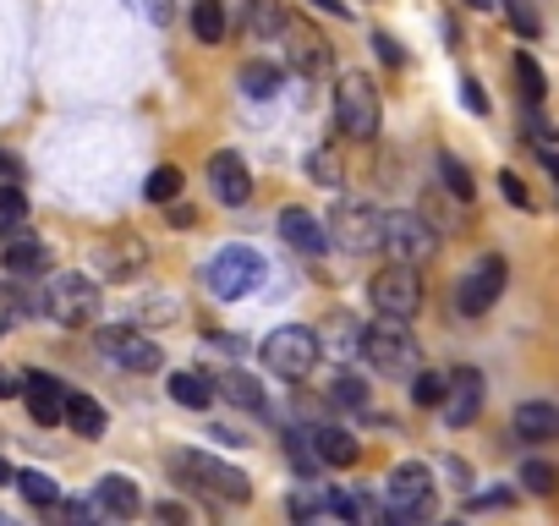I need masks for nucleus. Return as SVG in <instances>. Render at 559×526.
<instances>
[{
  "mask_svg": "<svg viewBox=\"0 0 559 526\" xmlns=\"http://www.w3.org/2000/svg\"><path fill=\"white\" fill-rule=\"evenodd\" d=\"M170 477L203 499H219V504H247L252 499V482L241 466L209 455V450H170Z\"/></svg>",
  "mask_w": 559,
  "mask_h": 526,
  "instance_id": "f257e3e1",
  "label": "nucleus"
},
{
  "mask_svg": "<svg viewBox=\"0 0 559 526\" xmlns=\"http://www.w3.org/2000/svg\"><path fill=\"white\" fill-rule=\"evenodd\" d=\"M258 286H263V252H258V247L225 241V247L209 252V263H203V291H209L214 302H241V297H252Z\"/></svg>",
  "mask_w": 559,
  "mask_h": 526,
  "instance_id": "f03ea898",
  "label": "nucleus"
},
{
  "mask_svg": "<svg viewBox=\"0 0 559 526\" xmlns=\"http://www.w3.org/2000/svg\"><path fill=\"white\" fill-rule=\"evenodd\" d=\"M263 368L274 373V379H308L313 368H319V357H324V346H319V330H308V324H280V330H269L263 335Z\"/></svg>",
  "mask_w": 559,
  "mask_h": 526,
  "instance_id": "7ed1b4c3",
  "label": "nucleus"
},
{
  "mask_svg": "<svg viewBox=\"0 0 559 526\" xmlns=\"http://www.w3.org/2000/svg\"><path fill=\"white\" fill-rule=\"evenodd\" d=\"M335 127L352 138V143H373L379 127H384V105H379V88L368 72H346L335 83Z\"/></svg>",
  "mask_w": 559,
  "mask_h": 526,
  "instance_id": "20e7f679",
  "label": "nucleus"
},
{
  "mask_svg": "<svg viewBox=\"0 0 559 526\" xmlns=\"http://www.w3.org/2000/svg\"><path fill=\"white\" fill-rule=\"evenodd\" d=\"M324 230H330V247L368 258L384 247V208H373L368 198H341L335 214L324 219Z\"/></svg>",
  "mask_w": 559,
  "mask_h": 526,
  "instance_id": "39448f33",
  "label": "nucleus"
},
{
  "mask_svg": "<svg viewBox=\"0 0 559 526\" xmlns=\"http://www.w3.org/2000/svg\"><path fill=\"white\" fill-rule=\"evenodd\" d=\"M362 357L384 373V379H406V373H417V335L406 330V319H373L368 330H362Z\"/></svg>",
  "mask_w": 559,
  "mask_h": 526,
  "instance_id": "423d86ee",
  "label": "nucleus"
},
{
  "mask_svg": "<svg viewBox=\"0 0 559 526\" xmlns=\"http://www.w3.org/2000/svg\"><path fill=\"white\" fill-rule=\"evenodd\" d=\"M384 252H390L395 263H412V270H423V263L439 258V230H433L423 214H412V208H390V214H384Z\"/></svg>",
  "mask_w": 559,
  "mask_h": 526,
  "instance_id": "0eeeda50",
  "label": "nucleus"
},
{
  "mask_svg": "<svg viewBox=\"0 0 559 526\" xmlns=\"http://www.w3.org/2000/svg\"><path fill=\"white\" fill-rule=\"evenodd\" d=\"M368 302H373V313H384V319H417V308H423V275L412 270V263H384V270L373 275V286H368Z\"/></svg>",
  "mask_w": 559,
  "mask_h": 526,
  "instance_id": "6e6552de",
  "label": "nucleus"
},
{
  "mask_svg": "<svg viewBox=\"0 0 559 526\" xmlns=\"http://www.w3.org/2000/svg\"><path fill=\"white\" fill-rule=\"evenodd\" d=\"M384 510L395 521H423L433 515V471L423 461H401L390 477H384Z\"/></svg>",
  "mask_w": 559,
  "mask_h": 526,
  "instance_id": "1a4fd4ad",
  "label": "nucleus"
},
{
  "mask_svg": "<svg viewBox=\"0 0 559 526\" xmlns=\"http://www.w3.org/2000/svg\"><path fill=\"white\" fill-rule=\"evenodd\" d=\"M504 286H510V263H504L499 252H483L472 270L461 275V286H455V308H461V319H483V313L504 297Z\"/></svg>",
  "mask_w": 559,
  "mask_h": 526,
  "instance_id": "9d476101",
  "label": "nucleus"
},
{
  "mask_svg": "<svg viewBox=\"0 0 559 526\" xmlns=\"http://www.w3.org/2000/svg\"><path fill=\"white\" fill-rule=\"evenodd\" d=\"M99 280H88V275H56L50 280V297H45V313L56 319V324H67V330H83V324H94L99 319Z\"/></svg>",
  "mask_w": 559,
  "mask_h": 526,
  "instance_id": "9b49d317",
  "label": "nucleus"
},
{
  "mask_svg": "<svg viewBox=\"0 0 559 526\" xmlns=\"http://www.w3.org/2000/svg\"><path fill=\"white\" fill-rule=\"evenodd\" d=\"M94 346L105 351V362H116V368H127V373H159V346L143 335V330H132V324H105L99 335H94Z\"/></svg>",
  "mask_w": 559,
  "mask_h": 526,
  "instance_id": "f8f14e48",
  "label": "nucleus"
},
{
  "mask_svg": "<svg viewBox=\"0 0 559 526\" xmlns=\"http://www.w3.org/2000/svg\"><path fill=\"white\" fill-rule=\"evenodd\" d=\"M483 401H488V379L477 368H455L444 373V401H439V417L450 428H472L483 417Z\"/></svg>",
  "mask_w": 559,
  "mask_h": 526,
  "instance_id": "ddd939ff",
  "label": "nucleus"
},
{
  "mask_svg": "<svg viewBox=\"0 0 559 526\" xmlns=\"http://www.w3.org/2000/svg\"><path fill=\"white\" fill-rule=\"evenodd\" d=\"M17 390H23V406H28V417H34L39 428L67 422V384H61L56 373H23Z\"/></svg>",
  "mask_w": 559,
  "mask_h": 526,
  "instance_id": "4468645a",
  "label": "nucleus"
},
{
  "mask_svg": "<svg viewBox=\"0 0 559 526\" xmlns=\"http://www.w3.org/2000/svg\"><path fill=\"white\" fill-rule=\"evenodd\" d=\"M209 187H214V198H219L225 208H241V203L252 198L247 159H241L236 148H219V154H209Z\"/></svg>",
  "mask_w": 559,
  "mask_h": 526,
  "instance_id": "2eb2a0df",
  "label": "nucleus"
},
{
  "mask_svg": "<svg viewBox=\"0 0 559 526\" xmlns=\"http://www.w3.org/2000/svg\"><path fill=\"white\" fill-rule=\"evenodd\" d=\"M0 270L17 275V280H34V275H45V270H50V247L17 225V230L7 236V247H0Z\"/></svg>",
  "mask_w": 559,
  "mask_h": 526,
  "instance_id": "dca6fc26",
  "label": "nucleus"
},
{
  "mask_svg": "<svg viewBox=\"0 0 559 526\" xmlns=\"http://www.w3.org/2000/svg\"><path fill=\"white\" fill-rule=\"evenodd\" d=\"M280 236H286V247H292V252H302V258H324V247H330L324 219H319V214H308L302 203H292L286 214H280Z\"/></svg>",
  "mask_w": 559,
  "mask_h": 526,
  "instance_id": "f3484780",
  "label": "nucleus"
},
{
  "mask_svg": "<svg viewBox=\"0 0 559 526\" xmlns=\"http://www.w3.org/2000/svg\"><path fill=\"white\" fill-rule=\"evenodd\" d=\"M510 428L526 444H554L559 439V401H521L515 417H510Z\"/></svg>",
  "mask_w": 559,
  "mask_h": 526,
  "instance_id": "a211bd4d",
  "label": "nucleus"
},
{
  "mask_svg": "<svg viewBox=\"0 0 559 526\" xmlns=\"http://www.w3.org/2000/svg\"><path fill=\"white\" fill-rule=\"evenodd\" d=\"M94 499H99V510L116 515V521H132V515L143 510V493H138V482H132L127 471H105V477L94 482Z\"/></svg>",
  "mask_w": 559,
  "mask_h": 526,
  "instance_id": "6ab92c4d",
  "label": "nucleus"
},
{
  "mask_svg": "<svg viewBox=\"0 0 559 526\" xmlns=\"http://www.w3.org/2000/svg\"><path fill=\"white\" fill-rule=\"evenodd\" d=\"M214 395H219V401H230V406H241V411H269V390H263V379L236 373V368L214 379Z\"/></svg>",
  "mask_w": 559,
  "mask_h": 526,
  "instance_id": "aec40b11",
  "label": "nucleus"
},
{
  "mask_svg": "<svg viewBox=\"0 0 559 526\" xmlns=\"http://www.w3.org/2000/svg\"><path fill=\"white\" fill-rule=\"evenodd\" d=\"M67 428H72L78 439H99V433L110 428V417H105V406H99L94 395H83V390H67Z\"/></svg>",
  "mask_w": 559,
  "mask_h": 526,
  "instance_id": "412c9836",
  "label": "nucleus"
},
{
  "mask_svg": "<svg viewBox=\"0 0 559 526\" xmlns=\"http://www.w3.org/2000/svg\"><path fill=\"white\" fill-rule=\"evenodd\" d=\"M165 390H170V401H176L181 411H209V401H214V379H203V373H192V368H176Z\"/></svg>",
  "mask_w": 559,
  "mask_h": 526,
  "instance_id": "4be33fe9",
  "label": "nucleus"
},
{
  "mask_svg": "<svg viewBox=\"0 0 559 526\" xmlns=\"http://www.w3.org/2000/svg\"><path fill=\"white\" fill-rule=\"evenodd\" d=\"M308 439H313V450H319V461H324V466H352V461L362 455V450H357V439H352L346 428H335V422H319Z\"/></svg>",
  "mask_w": 559,
  "mask_h": 526,
  "instance_id": "5701e85b",
  "label": "nucleus"
},
{
  "mask_svg": "<svg viewBox=\"0 0 559 526\" xmlns=\"http://www.w3.org/2000/svg\"><path fill=\"white\" fill-rule=\"evenodd\" d=\"M241 7V23L252 39H274V34H286V7L280 0H236Z\"/></svg>",
  "mask_w": 559,
  "mask_h": 526,
  "instance_id": "b1692460",
  "label": "nucleus"
},
{
  "mask_svg": "<svg viewBox=\"0 0 559 526\" xmlns=\"http://www.w3.org/2000/svg\"><path fill=\"white\" fill-rule=\"evenodd\" d=\"M236 83H241L247 99H274L280 88H286V72H280L274 61H247V67L236 72Z\"/></svg>",
  "mask_w": 559,
  "mask_h": 526,
  "instance_id": "393cba45",
  "label": "nucleus"
},
{
  "mask_svg": "<svg viewBox=\"0 0 559 526\" xmlns=\"http://www.w3.org/2000/svg\"><path fill=\"white\" fill-rule=\"evenodd\" d=\"M319 346H324L330 357H357V351H362V324L346 319V313H335V319L319 330Z\"/></svg>",
  "mask_w": 559,
  "mask_h": 526,
  "instance_id": "a878e982",
  "label": "nucleus"
},
{
  "mask_svg": "<svg viewBox=\"0 0 559 526\" xmlns=\"http://www.w3.org/2000/svg\"><path fill=\"white\" fill-rule=\"evenodd\" d=\"M225 28H230L225 0H192V34H198V45H219Z\"/></svg>",
  "mask_w": 559,
  "mask_h": 526,
  "instance_id": "bb28decb",
  "label": "nucleus"
},
{
  "mask_svg": "<svg viewBox=\"0 0 559 526\" xmlns=\"http://www.w3.org/2000/svg\"><path fill=\"white\" fill-rule=\"evenodd\" d=\"M292 67L308 72V77H324V72H330V45H324L319 34H297V39H292Z\"/></svg>",
  "mask_w": 559,
  "mask_h": 526,
  "instance_id": "cd10ccee",
  "label": "nucleus"
},
{
  "mask_svg": "<svg viewBox=\"0 0 559 526\" xmlns=\"http://www.w3.org/2000/svg\"><path fill=\"white\" fill-rule=\"evenodd\" d=\"M510 67H515L521 99H526V105H543V99H548V77H543V67H537L526 50H515V61H510Z\"/></svg>",
  "mask_w": 559,
  "mask_h": 526,
  "instance_id": "c85d7f7f",
  "label": "nucleus"
},
{
  "mask_svg": "<svg viewBox=\"0 0 559 526\" xmlns=\"http://www.w3.org/2000/svg\"><path fill=\"white\" fill-rule=\"evenodd\" d=\"M17 488H23V499L39 504V510H56V504H61V482H56L50 471H17Z\"/></svg>",
  "mask_w": 559,
  "mask_h": 526,
  "instance_id": "c756f323",
  "label": "nucleus"
},
{
  "mask_svg": "<svg viewBox=\"0 0 559 526\" xmlns=\"http://www.w3.org/2000/svg\"><path fill=\"white\" fill-rule=\"evenodd\" d=\"M308 176H313L319 187H341V176H346V165H341V148H335V143L313 148V154H308Z\"/></svg>",
  "mask_w": 559,
  "mask_h": 526,
  "instance_id": "7c9ffc66",
  "label": "nucleus"
},
{
  "mask_svg": "<svg viewBox=\"0 0 559 526\" xmlns=\"http://www.w3.org/2000/svg\"><path fill=\"white\" fill-rule=\"evenodd\" d=\"M330 401L346 406V411H368V379H357V373H335V379H330Z\"/></svg>",
  "mask_w": 559,
  "mask_h": 526,
  "instance_id": "2f4dec72",
  "label": "nucleus"
},
{
  "mask_svg": "<svg viewBox=\"0 0 559 526\" xmlns=\"http://www.w3.org/2000/svg\"><path fill=\"white\" fill-rule=\"evenodd\" d=\"M181 187H187V176H181L176 165H159V170L143 181V198H148V203H170V198H181Z\"/></svg>",
  "mask_w": 559,
  "mask_h": 526,
  "instance_id": "473e14b6",
  "label": "nucleus"
},
{
  "mask_svg": "<svg viewBox=\"0 0 559 526\" xmlns=\"http://www.w3.org/2000/svg\"><path fill=\"white\" fill-rule=\"evenodd\" d=\"M439 176H444V187H450L461 203H472V198H477V181H472V170H466L455 154H439Z\"/></svg>",
  "mask_w": 559,
  "mask_h": 526,
  "instance_id": "72a5a7b5",
  "label": "nucleus"
},
{
  "mask_svg": "<svg viewBox=\"0 0 559 526\" xmlns=\"http://www.w3.org/2000/svg\"><path fill=\"white\" fill-rule=\"evenodd\" d=\"M23 219H28V198H23V187H17V181H0V225L17 230Z\"/></svg>",
  "mask_w": 559,
  "mask_h": 526,
  "instance_id": "f704fd0d",
  "label": "nucleus"
},
{
  "mask_svg": "<svg viewBox=\"0 0 559 526\" xmlns=\"http://www.w3.org/2000/svg\"><path fill=\"white\" fill-rule=\"evenodd\" d=\"M521 488H526V493H554V488H559V466H548V461H521Z\"/></svg>",
  "mask_w": 559,
  "mask_h": 526,
  "instance_id": "c9c22d12",
  "label": "nucleus"
},
{
  "mask_svg": "<svg viewBox=\"0 0 559 526\" xmlns=\"http://www.w3.org/2000/svg\"><path fill=\"white\" fill-rule=\"evenodd\" d=\"M412 401H417L423 411H433V406L444 401V379H439V373H412Z\"/></svg>",
  "mask_w": 559,
  "mask_h": 526,
  "instance_id": "e433bc0d",
  "label": "nucleus"
},
{
  "mask_svg": "<svg viewBox=\"0 0 559 526\" xmlns=\"http://www.w3.org/2000/svg\"><path fill=\"white\" fill-rule=\"evenodd\" d=\"M292 466H297L302 477H319V466H324V461H319V450H313V439H308V433H292Z\"/></svg>",
  "mask_w": 559,
  "mask_h": 526,
  "instance_id": "4c0bfd02",
  "label": "nucleus"
},
{
  "mask_svg": "<svg viewBox=\"0 0 559 526\" xmlns=\"http://www.w3.org/2000/svg\"><path fill=\"white\" fill-rule=\"evenodd\" d=\"M504 12H510V23H515L521 39H537L543 34V23H537V12L526 7V0H504Z\"/></svg>",
  "mask_w": 559,
  "mask_h": 526,
  "instance_id": "58836bf2",
  "label": "nucleus"
},
{
  "mask_svg": "<svg viewBox=\"0 0 559 526\" xmlns=\"http://www.w3.org/2000/svg\"><path fill=\"white\" fill-rule=\"evenodd\" d=\"M526 138H532L537 148H554V143H559L554 121H543V116H537V105H526Z\"/></svg>",
  "mask_w": 559,
  "mask_h": 526,
  "instance_id": "ea45409f",
  "label": "nucleus"
},
{
  "mask_svg": "<svg viewBox=\"0 0 559 526\" xmlns=\"http://www.w3.org/2000/svg\"><path fill=\"white\" fill-rule=\"evenodd\" d=\"M286 510H292V521H319V515H330V510H324V493H292Z\"/></svg>",
  "mask_w": 559,
  "mask_h": 526,
  "instance_id": "a19ab883",
  "label": "nucleus"
},
{
  "mask_svg": "<svg viewBox=\"0 0 559 526\" xmlns=\"http://www.w3.org/2000/svg\"><path fill=\"white\" fill-rule=\"evenodd\" d=\"M515 493L510 488H493V493H466V510H510Z\"/></svg>",
  "mask_w": 559,
  "mask_h": 526,
  "instance_id": "79ce46f5",
  "label": "nucleus"
},
{
  "mask_svg": "<svg viewBox=\"0 0 559 526\" xmlns=\"http://www.w3.org/2000/svg\"><path fill=\"white\" fill-rule=\"evenodd\" d=\"M461 105H466L472 116H488V94H483L477 77H461Z\"/></svg>",
  "mask_w": 559,
  "mask_h": 526,
  "instance_id": "37998d69",
  "label": "nucleus"
},
{
  "mask_svg": "<svg viewBox=\"0 0 559 526\" xmlns=\"http://www.w3.org/2000/svg\"><path fill=\"white\" fill-rule=\"evenodd\" d=\"M499 192H504V203L532 208V198H526V187H521V176H515V170H499Z\"/></svg>",
  "mask_w": 559,
  "mask_h": 526,
  "instance_id": "c03bdc74",
  "label": "nucleus"
},
{
  "mask_svg": "<svg viewBox=\"0 0 559 526\" xmlns=\"http://www.w3.org/2000/svg\"><path fill=\"white\" fill-rule=\"evenodd\" d=\"M61 510H67L72 521H94V515H105L99 499H61Z\"/></svg>",
  "mask_w": 559,
  "mask_h": 526,
  "instance_id": "a18cd8bd",
  "label": "nucleus"
},
{
  "mask_svg": "<svg viewBox=\"0 0 559 526\" xmlns=\"http://www.w3.org/2000/svg\"><path fill=\"white\" fill-rule=\"evenodd\" d=\"M373 45H379V61H390V67H401V61H406V50H401L390 34H373Z\"/></svg>",
  "mask_w": 559,
  "mask_h": 526,
  "instance_id": "49530a36",
  "label": "nucleus"
},
{
  "mask_svg": "<svg viewBox=\"0 0 559 526\" xmlns=\"http://www.w3.org/2000/svg\"><path fill=\"white\" fill-rule=\"evenodd\" d=\"M154 515H159V521H170V526H181V521H187V504H176V499H159V504H154Z\"/></svg>",
  "mask_w": 559,
  "mask_h": 526,
  "instance_id": "de8ad7c7",
  "label": "nucleus"
},
{
  "mask_svg": "<svg viewBox=\"0 0 559 526\" xmlns=\"http://www.w3.org/2000/svg\"><path fill=\"white\" fill-rule=\"evenodd\" d=\"M0 181H23V159L0 148Z\"/></svg>",
  "mask_w": 559,
  "mask_h": 526,
  "instance_id": "09e8293b",
  "label": "nucleus"
},
{
  "mask_svg": "<svg viewBox=\"0 0 559 526\" xmlns=\"http://www.w3.org/2000/svg\"><path fill=\"white\" fill-rule=\"evenodd\" d=\"M170 225H181V230H187V225H198V214H192L181 198H170Z\"/></svg>",
  "mask_w": 559,
  "mask_h": 526,
  "instance_id": "8fccbe9b",
  "label": "nucleus"
},
{
  "mask_svg": "<svg viewBox=\"0 0 559 526\" xmlns=\"http://www.w3.org/2000/svg\"><path fill=\"white\" fill-rule=\"evenodd\" d=\"M537 154H543V165H548V176L559 181V154H554V148H537Z\"/></svg>",
  "mask_w": 559,
  "mask_h": 526,
  "instance_id": "3c124183",
  "label": "nucleus"
},
{
  "mask_svg": "<svg viewBox=\"0 0 559 526\" xmlns=\"http://www.w3.org/2000/svg\"><path fill=\"white\" fill-rule=\"evenodd\" d=\"M143 7H148V17H154V23H165V17H170V12H165V0H143Z\"/></svg>",
  "mask_w": 559,
  "mask_h": 526,
  "instance_id": "603ef678",
  "label": "nucleus"
},
{
  "mask_svg": "<svg viewBox=\"0 0 559 526\" xmlns=\"http://www.w3.org/2000/svg\"><path fill=\"white\" fill-rule=\"evenodd\" d=\"M0 482H17V471H12V461L0 455Z\"/></svg>",
  "mask_w": 559,
  "mask_h": 526,
  "instance_id": "864d4df0",
  "label": "nucleus"
},
{
  "mask_svg": "<svg viewBox=\"0 0 559 526\" xmlns=\"http://www.w3.org/2000/svg\"><path fill=\"white\" fill-rule=\"evenodd\" d=\"M466 7H472V12H493V0H466Z\"/></svg>",
  "mask_w": 559,
  "mask_h": 526,
  "instance_id": "5fc2aeb1",
  "label": "nucleus"
},
{
  "mask_svg": "<svg viewBox=\"0 0 559 526\" xmlns=\"http://www.w3.org/2000/svg\"><path fill=\"white\" fill-rule=\"evenodd\" d=\"M0 395H12V384H7V373H0Z\"/></svg>",
  "mask_w": 559,
  "mask_h": 526,
  "instance_id": "6e6d98bb",
  "label": "nucleus"
}]
</instances>
